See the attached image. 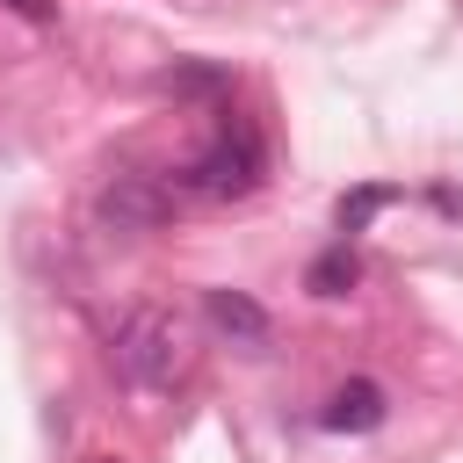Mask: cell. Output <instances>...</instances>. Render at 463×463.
Instances as JSON below:
<instances>
[{"mask_svg": "<svg viewBox=\"0 0 463 463\" xmlns=\"http://www.w3.org/2000/svg\"><path fill=\"white\" fill-rule=\"evenodd\" d=\"M94 217H101L109 232H123V239L159 232V224L174 217V188H166V181H152V174H116V181L94 195Z\"/></svg>", "mask_w": 463, "mask_h": 463, "instance_id": "3", "label": "cell"}, {"mask_svg": "<svg viewBox=\"0 0 463 463\" xmlns=\"http://www.w3.org/2000/svg\"><path fill=\"white\" fill-rule=\"evenodd\" d=\"M203 311H210V326H217L224 340H239V347H268V311H260L253 297H239V289H210Z\"/></svg>", "mask_w": 463, "mask_h": 463, "instance_id": "5", "label": "cell"}, {"mask_svg": "<svg viewBox=\"0 0 463 463\" xmlns=\"http://www.w3.org/2000/svg\"><path fill=\"white\" fill-rule=\"evenodd\" d=\"M383 203H391V188H354V195H340V232H362Z\"/></svg>", "mask_w": 463, "mask_h": 463, "instance_id": "7", "label": "cell"}, {"mask_svg": "<svg viewBox=\"0 0 463 463\" xmlns=\"http://www.w3.org/2000/svg\"><path fill=\"white\" fill-rule=\"evenodd\" d=\"M109 354H116V376L137 383V391H174L181 369H188V340H181L174 311H159V304H137L116 326V347Z\"/></svg>", "mask_w": 463, "mask_h": 463, "instance_id": "1", "label": "cell"}, {"mask_svg": "<svg viewBox=\"0 0 463 463\" xmlns=\"http://www.w3.org/2000/svg\"><path fill=\"white\" fill-rule=\"evenodd\" d=\"M354 275H362V260H354V253H347V239H340V246H326V253L304 268V289H311V297H347V289H354Z\"/></svg>", "mask_w": 463, "mask_h": 463, "instance_id": "6", "label": "cell"}, {"mask_svg": "<svg viewBox=\"0 0 463 463\" xmlns=\"http://www.w3.org/2000/svg\"><path fill=\"white\" fill-rule=\"evenodd\" d=\"M7 7H14L22 22H58V7H51V0H7Z\"/></svg>", "mask_w": 463, "mask_h": 463, "instance_id": "8", "label": "cell"}, {"mask_svg": "<svg viewBox=\"0 0 463 463\" xmlns=\"http://www.w3.org/2000/svg\"><path fill=\"white\" fill-rule=\"evenodd\" d=\"M383 412H391V398H383V383H369V376H347L333 398H326V427L333 434H369V427H383Z\"/></svg>", "mask_w": 463, "mask_h": 463, "instance_id": "4", "label": "cell"}, {"mask_svg": "<svg viewBox=\"0 0 463 463\" xmlns=\"http://www.w3.org/2000/svg\"><path fill=\"white\" fill-rule=\"evenodd\" d=\"M260 174H268L260 137H253L246 123H224V130L181 166V188H195V195H210V203H232V195H253Z\"/></svg>", "mask_w": 463, "mask_h": 463, "instance_id": "2", "label": "cell"}]
</instances>
